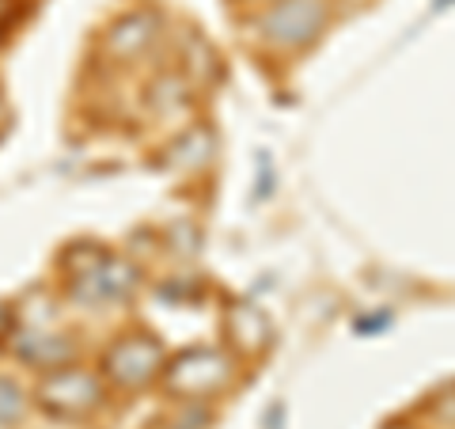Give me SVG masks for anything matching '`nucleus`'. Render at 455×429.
Segmentation results:
<instances>
[{
	"label": "nucleus",
	"instance_id": "f03ea898",
	"mask_svg": "<svg viewBox=\"0 0 455 429\" xmlns=\"http://www.w3.org/2000/svg\"><path fill=\"white\" fill-rule=\"evenodd\" d=\"M228 376H232V361L220 350H187L179 357H171L164 368V388L167 395L182 399V403H197V399L217 395Z\"/></svg>",
	"mask_w": 455,
	"mask_h": 429
},
{
	"label": "nucleus",
	"instance_id": "423d86ee",
	"mask_svg": "<svg viewBox=\"0 0 455 429\" xmlns=\"http://www.w3.org/2000/svg\"><path fill=\"white\" fill-rule=\"evenodd\" d=\"M391 429H403V425H391Z\"/></svg>",
	"mask_w": 455,
	"mask_h": 429
},
{
	"label": "nucleus",
	"instance_id": "7ed1b4c3",
	"mask_svg": "<svg viewBox=\"0 0 455 429\" xmlns=\"http://www.w3.org/2000/svg\"><path fill=\"white\" fill-rule=\"evenodd\" d=\"M323 0H277L262 16V35L284 50H300L323 31Z\"/></svg>",
	"mask_w": 455,
	"mask_h": 429
},
{
	"label": "nucleus",
	"instance_id": "39448f33",
	"mask_svg": "<svg viewBox=\"0 0 455 429\" xmlns=\"http://www.w3.org/2000/svg\"><path fill=\"white\" fill-rule=\"evenodd\" d=\"M16 23H20V0H0V38H8Z\"/></svg>",
	"mask_w": 455,
	"mask_h": 429
},
{
	"label": "nucleus",
	"instance_id": "f257e3e1",
	"mask_svg": "<svg viewBox=\"0 0 455 429\" xmlns=\"http://www.w3.org/2000/svg\"><path fill=\"white\" fill-rule=\"evenodd\" d=\"M167 368L164 342L156 335H118L103 353V376L110 380V388L118 392H137L148 388L152 380H160Z\"/></svg>",
	"mask_w": 455,
	"mask_h": 429
},
{
	"label": "nucleus",
	"instance_id": "20e7f679",
	"mask_svg": "<svg viewBox=\"0 0 455 429\" xmlns=\"http://www.w3.org/2000/svg\"><path fill=\"white\" fill-rule=\"evenodd\" d=\"M152 27H156V20L148 16V12H140V16H125V20L110 31V50H114V53H137V50L156 35Z\"/></svg>",
	"mask_w": 455,
	"mask_h": 429
}]
</instances>
